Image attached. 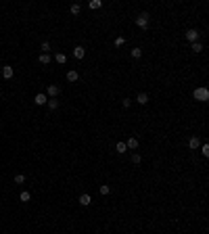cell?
<instances>
[{
  "mask_svg": "<svg viewBox=\"0 0 209 234\" xmlns=\"http://www.w3.org/2000/svg\"><path fill=\"white\" fill-rule=\"evenodd\" d=\"M192 96H195L197 100H201V103H205V100H209V90L207 88H197V90L192 92Z\"/></svg>",
  "mask_w": 209,
  "mask_h": 234,
  "instance_id": "1",
  "label": "cell"
},
{
  "mask_svg": "<svg viewBox=\"0 0 209 234\" xmlns=\"http://www.w3.org/2000/svg\"><path fill=\"white\" fill-rule=\"evenodd\" d=\"M136 25L142 27V29H146V27H149V15H146V13L138 15V17H136Z\"/></svg>",
  "mask_w": 209,
  "mask_h": 234,
  "instance_id": "2",
  "label": "cell"
},
{
  "mask_svg": "<svg viewBox=\"0 0 209 234\" xmlns=\"http://www.w3.org/2000/svg\"><path fill=\"white\" fill-rule=\"evenodd\" d=\"M199 36H201V34H199L197 29H188V32H186V40L195 44V42H199Z\"/></svg>",
  "mask_w": 209,
  "mask_h": 234,
  "instance_id": "3",
  "label": "cell"
},
{
  "mask_svg": "<svg viewBox=\"0 0 209 234\" xmlns=\"http://www.w3.org/2000/svg\"><path fill=\"white\" fill-rule=\"evenodd\" d=\"M46 92H48V96H52V98H55V96L61 92V88H59V86H55V84H50V86L46 88Z\"/></svg>",
  "mask_w": 209,
  "mask_h": 234,
  "instance_id": "4",
  "label": "cell"
},
{
  "mask_svg": "<svg viewBox=\"0 0 209 234\" xmlns=\"http://www.w3.org/2000/svg\"><path fill=\"white\" fill-rule=\"evenodd\" d=\"M84 55H86V48L84 46H75L73 48V57L75 58H84Z\"/></svg>",
  "mask_w": 209,
  "mask_h": 234,
  "instance_id": "5",
  "label": "cell"
},
{
  "mask_svg": "<svg viewBox=\"0 0 209 234\" xmlns=\"http://www.w3.org/2000/svg\"><path fill=\"white\" fill-rule=\"evenodd\" d=\"M2 75H4L6 80H11V77H13V67H11V65H4V67H2Z\"/></svg>",
  "mask_w": 209,
  "mask_h": 234,
  "instance_id": "6",
  "label": "cell"
},
{
  "mask_svg": "<svg viewBox=\"0 0 209 234\" xmlns=\"http://www.w3.org/2000/svg\"><path fill=\"white\" fill-rule=\"evenodd\" d=\"M126 146H128V149H132V151H134V149H138V138H128V140H126Z\"/></svg>",
  "mask_w": 209,
  "mask_h": 234,
  "instance_id": "7",
  "label": "cell"
},
{
  "mask_svg": "<svg viewBox=\"0 0 209 234\" xmlns=\"http://www.w3.org/2000/svg\"><path fill=\"white\" fill-rule=\"evenodd\" d=\"M92 203V199H90V194H80V205H84V207H88Z\"/></svg>",
  "mask_w": 209,
  "mask_h": 234,
  "instance_id": "8",
  "label": "cell"
},
{
  "mask_svg": "<svg viewBox=\"0 0 209 234\" xmlns=\"http://www.w3.org/2000/svg\"><path fill=\"white\" fill-rule=\"evenodd\" d=\"M34 103L36 105H46V94H36Z\"/></svg>",
  "mask_w": 209,
  "mask_h": 234,
  "instance_id": "9",
  "label": "cell"
},
{
  "mask_svg": "<svg viewBox=\"0 0 209 234\" xmlns=\"http://www.w3.org/2000/svg\"><path fill=\"white\" fill-rule=\"evenodd\" d=\"M55 61L63 65V63H67V55H65V52H57V55H55Z\"/></svg>",
  "mask_w": 209,
  "mask_h": 234,
  "instance_id": "10",
  "label": "cell"
},
{
  "mask_svg": "<svg viewBox=\"0 0 209 234\" xmlns=\"http://www.w3.org/2000/svg\"><path fill=\"white\" fill-rule=\"evenodd\" d=\"M188 146H190V149H199V146H201V140H199L197 136H192V138L188 140Z\"/></svg>",
  "mask_w": 209,
  "mask_h": 234,
  "instance_id": "11",
  "label": "cell"
},
{
  "mask_svg": "<svg viewBox=\"0 0 209 234\" xmlns=\"http://www.w3.org/2000/svg\"><path fill=\"white\" fill-rule=\"evenodd\" d=\"M115 151L119 153V155H124V153L128 151V146H126V142H117V144H115Z\"/></svg>",
  "mask_w": 209,
  "mask_h": 234,
  "instance_id": "12",
  "label": "cell"
},
{
  "mask_svg": "<svg viewBox=\"0 0 209 234\" xmlns=\"http://www.w3.org/2000/svg\"><path fill=\"white\" fill-rule=\"evenodd\" d=\"M46 105H48V109L55 111V109H59V100H57V98H50V100H46Z\"/></svg>",
  "mask_w": 209,
  "mask_h": 234,
  "instance_id": "13",
  "label": "cell"
},
{
  "mask_svg": "<svg viewBox=\"0 0 209 234\" xmlns=\"http://www.w3.org/2000/svg\"><path fill=\"white\" fill-rule=\"evenodd\" d=\"M78 77H80L78 71H69V73H67V82H78Z\"/></svg>",
  "mask_w": 209,
  "mask_h": 234,
  "instance_id": "14",
  "label": "cell"
},
{
  "mask_svg": "<svg viewBox=\"0 0 209 234\" xmlns=\"http://www.w3.org/2000/svg\"><path fill=\"white\" fill-rule=\"evenodd\" d=\"M136 100H138L140 105H146V103H149V96H146V94L142 92V94H138V98H136Z\"/></svg>",
  "mask_w": 209,
  "mask_h": 234,
  "instance_id": "15",
  "label": "cell"
},
{
  "mask_svg": "<svg viewBox=\"0 0 209 234\" xmlns=\"http://www.w3.org/2000/svg\"><path fill=\"white\" fill-rule=\"evenodd\" d=\"M40 63H42V65H48V63H50V57L42 52V55H40Z\"/></svg>",
  "mask_w": 209,
  "mask_h": 234,
  "instance_id": "16",
  "label": "cell"
},
{
  "mask_svg": "<svg viewBox=\"0 0 209 234\" xmlns=\"http://www.w3.org/2000/svg\"><path fill=\"white\" fill-rule=\"evenodd\" d=\"M88 6H90V9H101V6H103V2H101V0H92Z\"/></svg>",
  "mask_w": 209,
  "mask_h": 234,
  "instance_id": "17",
  "label": "cell"
},
{
  "mask_svg": "<svg viewBox=\"0 0 209 234\" xmlns=\"http://www.w3.org/2000/svg\"><path fill=\"white\" fill-rule=\"evenodd\" d=\"M80 11H82V6L78 4V2H75V4H71V13H73V15H80Z\"/></svg>",
  "mask_w": 209,
  "mask_h": 234,
  "instance_id": "18",
  "label": "cell"
},
{
  "mask_svg": "<svg viewBox=\"0 0 209 234\" xmlns=\"http://www.w3.org/2000/svg\"><path fill=\"white\" fill-rule=\"evenodd\" d=\"M23 182H25V176L23 174H17V176H15V184H23Z\"/></svg>",
  "mask_w": 209,
  "mask_h": 234,
  "instance_id": "19",
  "label": "cell"
},
{
  "mask_svg": "<svg viewBox=\"0 0 209 234\" xmlns=\"http://www.w3.org/2000/svg\"><path fill=\"white\" fill-rule=\"evenodd\" d=\"M132 57L140 58V57H142V50H140V48H132Z\"/></svg>",
  "mask_w": 209,
  "mask_h": 234,
  "instance_id": "20",
  "label": "cell"
},
{
  "mask_svg": "<svg viewBox=\"0 0 209 234\" xmlns=\"http://www.w3.org/2000/svg\"><path fill=\"white\" fill-rule=\"evenodd\" d=\"M19 199L23 201V203H27V201H29V192H27V190H23V192L19 194Z\"/></svg>",
  "mask_w": 209,
  "mask_h": 234,
  "instance_id": "21",
  "label": "cell"
},
{
  "mask_svg": "<svg viewBox=\"0 0 209 234\" xmlns=\"http://www.w3.org/2000/svg\"><path fill=\"white\" fill-rule=\"evenodd\" d=\"M192 50H195V52H201V50H203V44H201V42H195V44H192Z\"/></svg>",
  "mask_w": 209,
  "mask_h": 234,
  "instance_id": "22",
  "label": "cell"
},
{
  "mask_svg": "<svg viewBox=\"0 0 209 234\" xmlns=\"http://www.w3.org/2000/svg\"><path fill=\"white\" fill-rule=\"evenodd\" d=\"M201 153H203V157H209V144H203V146H201Z\"/></svg>",
  "mask_w": 209,
  "mask_h": 234,
  "instance_id": "23",
  "label": "cell"
},
{
  "mask_svg": "<svg viewBox=\"0 0 209 234\" xmlns=\"http://www.w3.org/2000/svg\"><path fill=\"white\" fill-rule=\"evenodd\" d=\"M109 192H111V186L103 184V186H101V194H109Z\"/></svg>",
  "mask_w": 209,
  "mask_h": 234,
  "instance_id": "24",
  "label": "cell"
},
{
  "mask_svg": "<svg viewBox=\"0 0 209 234\" xmlns=\"http://www.w3.org/2000/svg\"><path fill=\"white\" fill-rule=\"evenodd\" d=\"M42 50H44V55H48V50H50V44H48V42H42Z\"/></svg>",
  "mask_w": 209,
  "mask_h": 234,
  "instance_id": "25",
  "label": "cell"
},
{
  "mask_svg": "<svg viewBox=\"0 0 209 234\" xmlns=\"http://www.w3.org/2000/svg\"><path fill=\"white\" fill-rule=\"evenodd\" d=\"M124 42H126V40H124L121 36H119V38H115V46H124Z\"/></svg>",
  "mask_w": 209,
  "mask_h": 234,
  "instance_id": "26",
  "label": "cell"
},
{
  "mask_svg": "<svg viewBox=\"0 0 209 234\" xmlns=\"http://www.w3.org/2000/svg\"><path fill=\"white\" fill-rule=\"evenodd\" d=\"M132 163H134V165L140 163V155H132Z\"/></svg>",
  "mask_w": 209,
  "mask_h": 234,
  "instance_id": "27",
  "label": "cell"
},
{
  "mask_svg": "<svg viewBox=\"0 0 209 234\" xmlns=\"http://www.w3.org/2000/svg\"><path fill=\"white\" fill-rule=\"evenodd\" d=\"M130 103H132L130 98H124V100H121V107H124V109H128V107H130Z\"/></svg>",
  "mask_w": 209,
  "mask_h": 234,
  "instance_id": "28",
  "label": "cell"
}]
</instances>
